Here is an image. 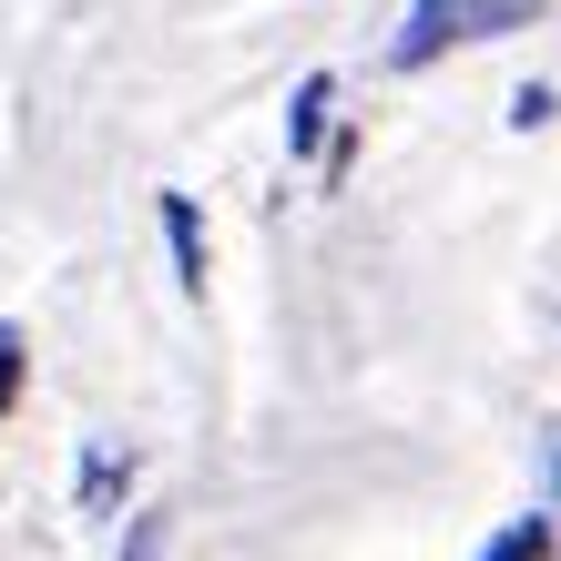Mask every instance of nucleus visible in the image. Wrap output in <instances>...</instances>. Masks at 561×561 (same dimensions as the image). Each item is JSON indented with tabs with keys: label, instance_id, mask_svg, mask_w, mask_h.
Instances as JSON below:
<instances>
[{
	"label": "nucleus",
	"instance_id": "obj_1",
	"mask_svg": "<svg viewBox=\"0 0 561 561\" xmlns=\"http://www.w3.org/2000/svg\"><path fill=\"white\" fill-rule=\"evenodd\" d=\"M520 21H541V0H409V21H399V42H388V61H399V72H428L439 51L511 42Z\"/></svg>",
	"mask_w": 561,
	"mask_h": 561
},
{
	"label": "nucleus",
	"instance_id": "obj_2",
	"mask_svg": "<svg viewBox=\"0 0 561 561\" xmlns=\"http://www.w3.org/2000/svg\"><path fill=\"white\" fill-rule=\"evenodd\" d=\"M163 255H174V286L205 296V215L184 205V194H163Z\"/></svg>",
	"mask_w": 561,
	"mask_h": 561
},
{
	"label": "nucleus",
	"instance_id": "obj_3",
	"mask_svg": "<svg viewBox=\"0 0 561 561\" xmlns=\"http://www.w3.org/2000/svg\"><path fill=\"white\" fill-rule=\"evenodd\" d=\"M327 103H337V82H327V72H307V82L286 92V153H317L327 144Z\"/></svg>",
	"mask_w": 561,
	"mask_h": 561
},
{
	"label": "nucleus",
	"instance_id": "obj_4",
	"mask_svg": "<svg viewBox=\"0 0 561 561\" xmlns=\"http://www.w3.org/2000/svg\"><path fill=\"white\" fill-rule=\"evenodd\" d=\"M123 490H134V459H113L103 439H92V449H82V511H113Z\"/></svg>",
	"mask_w": 561,
	"mask_h": 561
},
{
	"label": "nucleus",
	"instance_id": "obj_5",
	"mask_svg": "<svg viewBox=\"0 0 561 561\" xmlns=\"http://www.w3.org/2000/svg\"><path fill=\"white\" fill-rule=\"evenodd\" d=\"M480 561H551V520H541V511H531V520H511V531L490 541Z\"/></svg>",
	"mask_w": 561,
	"mask_h": 561
},
{
	"label": "nucleus",
	"instance_id": "obj_6",
	"mask_svg": "<svg viewBox=\"0 0 561 561\" xmlns=\"http://www.w3.org/2000/svg\"><path fill=\"white\" fill-rule=\"evenodd\" d=\"M551 113H561V92H551V82H520V92H511V134H541Z\"/></svg>",
	"mask_w": 561,
	"mask_h": 561
},
{
	"label": "nucleus",
	"instance_id": "obj_7",
	"mask_svg": "<svg viewBox=\"0 0 561 561\" xmlns=\"http://www.w3.org/2000/svg\"><path fill=\"white\" fill-rule=\"evenodd\" d=\"M21 357H31V337L0 327V419H11V399H21Z\"/></svg>",
	"mask_w": 561,
	"mask_h": 561
},
{
	"label": "nucleus",
	"instance_id": "obj_8",
	"mask_svg": "<svg viewBox=\"0 0 561 561\" xmlns=\"http://www.w3.org/2000/svg\"><path fill=\"white\" fill-rule=\"evenodd\" d=\"M123 561H163V511H144L134 531H123Z\"/></svg>",
	"mask_w": 561,
	"mask_h": 561
}]
</instances>
